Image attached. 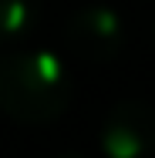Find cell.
Masks as SVG:
<instances>
[{
    "instance_id": "cell-3",
    "label": "cell",
    "mask_w": 155,
    "mask_h": 158,
    "mask_svg": "<svg viewBox=\"0 0 155 158\" xmlns=\"http://www.w3.org/2000/svg\"><path fill=\"white\" fill-rule=\"evenodd\" d=\"M105 158H155V108L138 98H122L108 108L98 131Z\"/></svg>"
},
{
    "instance_id": "cell-4",
    "label": "cell",
    "mask_w": 155,
    "mask_h": 158,
    "mask_svg": "<svg viewBox=\"0 0 155 158\" xmlns=\"http://www.w3.org/2000/svg\"><path fill=\"white\" fill-rule=\"evenodd\" d=\"M37 24L34 0H0V40H20Z\"/></svg>"
},
{
    "instance_id": "cell-2",
    "label": "cell",
    "mask_w": 155,
    "mask_h": 158,
    "mask_svg": "<svg viewBox=\"0 0 155 158\" xmlns=\"http://www.w3.org/2000/svg\"><path fill=\"white\" fill-rule=\"evenodd\" d=\"M64 44L88 64H108L125 51V24L105 3H84L64 20Z\"/></svg>"
},
{
    "instance_id": "cell-1",
    "label": "cell",
    "mask_w": 155,
    "mask_h": 158,
    "mask_svg": "<svg viewBox=\"0 0 155 158\" xmlns=\"http://www.w3.org/2000/svg\"><path fill=\"white\" fill-rule=\"evenodd\" d=\"M74 98V81L58 54L17 47L0 54V114L14 125L41 128L58 121Z\"/></svg>"
},
{
    "instance_id": "cell-5",
    "label": "cell",
    "mask_w": 155,
    "mask_h": 158,
    "mask_svg": "<svg viewBox=\"0 0 155 158\" xmlns=\"http://www.w3.org/2000/svg\"><path fill=\"white\" fill-rule=\"evenodd\" d=\"M51 158H88V155H81V152H58V155H51Z\"/></svg>"
}]
</instances>
